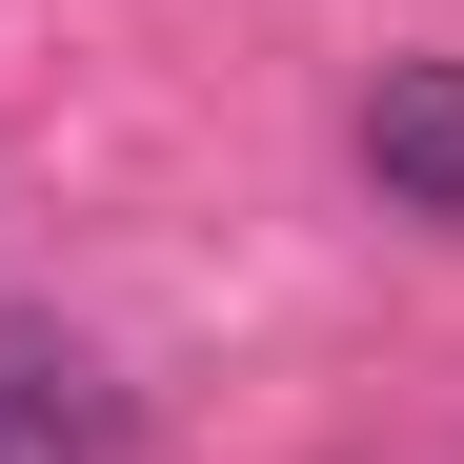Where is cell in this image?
I'll return each instance as SVG.
<instances>
[{
  "label": "cell",
  "mask_w": 464,
  "mask_h": 464,
  "mask_svg": "<svg viewBox=\"0 0 464 464\" xmlns=\"http://www.w3.org/2000/svg\"><path fill=\"white\" fill-rule=\"evenodd\" d=\"M363 182L404 222H464V61H383L363 82Z\"/></svg>",
  "instance_id": "cell-1"
},
{
  "label": "cell",
  "mask_w": 464,
  "mask_h": 464,
  "mask_svg": "<svg viewBox=\"0 0 464 464\" xmlns=\"http://www.w3.org/2000/svg\"><path fill=\"white\" fill-rule=\"evenodd\" d=\"M0 464H21V444H0Z\"/></svg>",
  "instance_id": "cell-2"
}]
</instances>
